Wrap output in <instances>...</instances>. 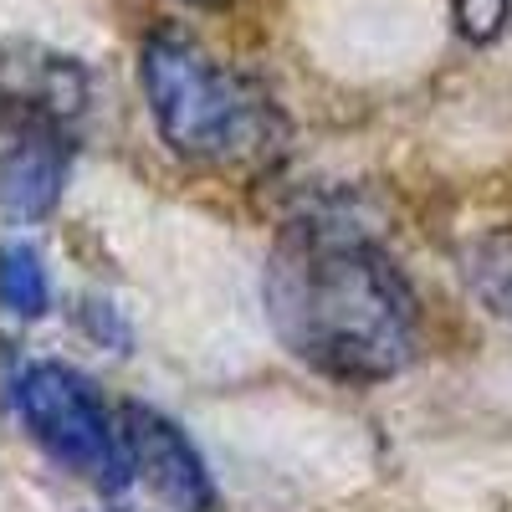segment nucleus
<instances>
[{
    "label": "nucleus",
    "instance_id": "6e6552de",
    "mask_svg": "<svg viewBox=\"0 0 512 512\" xmlns=\"http://www.w3.org/2000/svg\"><path fill=\"white\" fill-rule=\"evenodd\" d=\"M507 21H512V0H456V31L466 41H477V47L497 41Z\"/></svg>",
    "mask_w": 512,
    "mask_h": 512
},
{
    "label": "nucleus",
    "instance_id": "1a4fd4ad",
    "mask_svg": "<svg viewBox=\"0 0 512 512\" xmlns=\"http://www.w3.org/2000/svg\"><path fill=\"white\" fill-rule=\"evenodd\" d=\"M98 308H108V303H88V308H82V318H88V328H93V338H113V344H128V328L113 318V313H98Z\"/></svg>",
    "mask_w": 512,
    "mask_h": 512
},
{
    "label": "nucleus",
    "instance_id": "9d476101",
    "mask_svg": "<svg viewBox=\"0 0 512 512\" xmlns=\"http://www.w3.org/2000/svg\"><path fill=\"white\" fill-rule=\"evenodd\" d=\"M180 6H205V11H216V6H226V0H180Z\"/></svg>",
    "mask_w": 512,
    "mask_h": 512
},
{
    "label": "nucleus",
    "instance_id": "7ed1b4c3",
    "mask_svg": "<svg viewBox=\"0 0 512 512\" xmlns=\"http://www.w3.org/2000/svg\"><path fill=\"white\" fill-rule=\"evenodd\" d=\"M16 410H21V425L31 431V441L52 461H62L67 472L88 477L98 487L123 482V456H128L118 451L123 436H113L98 390L77 369L26 364L16 379Z\"/></svg>",
    "mask_w": 512,
    "mask_h": 512
},
{
    "label": "nucleus",
    "instance_id": "f257e3e1",
    "mask_svg": "<svg viewBox=\"0 0 512 512\" xmlns=\"http://www.w3.org/2000/svg\"><path fill=\"white\" fill-rule=\"evenodd\" d=\"M262 303L282 344L318 374L374 384L415 354V297L395 262L338 216L292 221L262 272Z\"/></svg>",
    "mask_w": 512,
    "mask_h": 512
},
{
    "label": "nucleus",
    "instance_id": "39448f33",
    "mask_svg": "<svg viewBox=\"0 0 512 512\" xmlns=\"http://www.w3.org/2000/svg\"><path fill=\"white\" fill-rule=\"evenodd\" d=\"M67 180V139L57 118L26 113L21 134L6 154V216L11 221H41L52 216Z\"/></svg>",
    "mask_w": 512,
    "mask_h": 512
},
{
    "label": "nucleus",
    "instance_id": "f03ea898",
    "mask_svg": "<svg viewBox=\"0 0 512 512\" xmlns=\"http://www.w3.org/2000/svg\"><path fill=\"white\" fill-rule=\"evenodd\" d=\"M139 82L164 144L185 159H241L267 144V103L185 36H149Z\"/></svg>",
    "mask_w": 512,
    "mask_h": 512
},
{
    "label": "nucleus",
    "instance_id": "423d86ee",
    "mask_svg": "<svg viewBox=\"0 0 512 512\" xmlns=\"http://www.w3.org/2000/svg\"><path fill=\"white\" fill-rule=\"evenodd\" d=\"M466 282L492 313L512 318V231L487 236L466 251Z\"/></svg>",
    "mask_w": 512,
    "mask_h": 512
},
{
    "label": "nucleus",
    "instance_id": "20e7f679",
    "mask_svg": "<svg viewBox=\"0 0 512 512\" xmlns=\"http://www.w3.org/2000/svg\"><path fill=\"white\" fill-rule=\"evenodd\" d=\"M123 451L134 461V472L154 497H164L175 512H216V487L200 451L185 441V431L169 415L149 405H123Z\"/></svg>",
    "mask_w": 512,
    "mask_h": 512
},
{
    "label": "nucleus",
    "instance_id": "0eeeda50",
    "mask_svg": "<svg viewBox=\"0 0 512 512\" xmlns=\"http://www.w3.org/2000/svg\"><path fill=\"white\" fill-rule=\"evenodd\" d=\"M0 297L16 318H41L52 303V287H47V267L31 246H6V267H0Z\"/></svg>",
    "mask_w": 512,
    "mask_h": 512
}]
</instances>
